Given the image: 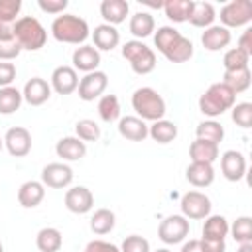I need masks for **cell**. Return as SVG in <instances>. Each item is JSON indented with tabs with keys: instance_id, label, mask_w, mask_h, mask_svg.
<instances>
[{
	"instance_id": "6da1fadb",
	"label": "cell",
	"mask_w": 252,
	"mask_h": 252,
	"mask_svg": "<svg viewBox=\"0 0 252 252\" xmlns=\"http://www.w3.org/2000/svg\"><path fill=\"white\" fill-rule=\"evenodd\" d=\"M154 43L158 51L171 63H185L193 57V41L173 26H159L154 33Z\"/></svg>"
},
{
	"instance_id": "7a4b0ae2",
	"label": "cell",
	"mask_w": 252,
	"mask_h": 252,
	"mask_svg": "<svg viewBox=\"0 0 252 252\" xmlns=\"http://www.w3.org/2000/svg\"><path fill=\"white\" fill-rule=\"evenodd\" d=\"M51 35L61 41V43H71V45H85L87 37L91 35L87 20L75 14H61L55 16L51 22Z\"/></svg>"
},
{
	"instance_id": "3957f363",
	"label": "cell",
	"mask_w": 252,
	"mask_h": 252,
	"mask_svg": "<svg viewBox=\"0 0 252 252\" xmlns=\"http://www.w3.org/2000/svg\"><path fill=\"white\" fill-rule=\"evenodd\" d=\"M236 104V94L220 81V83H213L201 96H199V110L209 116L211 120L224 114L226 110H230Z\"/></svg>"
},
{
	"instance_id": "277c9868",
	"label": "cell",
	"mask_w": 252,
	"mask_h": 252,
	"mask_svg": "<svg viewBox=\"0 0 252 252\" xmlns=\"http://www.w3.org/2000/svg\"><path fill=\"white\" fill-rule=\"evenodd\" d=\"M132 108L136 110L138 118H142L144 122L146 120H150V122L161 120L165 116V110H167L163 96L152 87H140V89L134 91Z\"/></svg>"
},
{
	"instance_id": "5b68a950",
	"label": "cell",
	"mask_w": 252,
	"mask_h": 252,
	"mask_svg": "<svg viewBox=\"0 0 252 252\" xmlns=\"http://www.w3.org/2000/svg\"><path fill=\"white\" fill-rule=\"evenodd\" d=\"M14 39L22 49L37 51L47 41V32L43 24L33 16H22L14 24Z\"/></svg>"
},
{
	"instance_id": "8992f818",
	"label": "cell",
	"mask_w": 252,
	"mask_h": 252,
	"mask_svg": "<svg viewBox=\"0 0 252 252\" xmlns=\"http://www.w3.org/2000/svg\"><path fill=\"white\" fill-rule=\"evenodd\" d=\"M122 57L130 63L136 75H148L156 69V53L140 39H130L122 45Z\"/></svg>"
},
{
	"instance_id": "52a82bcc",
	"label": "cell",
	"mask_w": 252,
	"mask_h": 252,
	"mask_svg": "<svg viewBox=\"0 0 252 252\" xmlns=\"http://www.w3.org/2000/svg\"><path fill=\"white\" fill-rule=\"evenodd\" d=\"M220 26L226 30L242 28L252 22V2L250 0H232L220 8Z\"/></svg>"
},
{
	"instance_id": "ba28073f",
	"label": "cell",
	"mask_w": 252,
	"mask_h": 252,
	"mask_svg": "<svg viewBox=\"0 0 252 252\" xmlns=\"http://www.w3.org/2000/svg\"><path fill=\"white\" fill-rule=\"evenodd\" d=\"M189 236V220L183 215H169L158 226V238L165 244H179Z\"/></svg>"
},
{
	"instance_id": "9c48e42d",
	"label": "cell",
	"mask_w": 252,
	"mask_h": 252,
	"mask_svg": "<svg viewBox=\"0 0 252 252\" xmlns=\"http://www.w3.org/2000/svg\"><path fill=\"white\" fill-rule=\"evenodd\" d=\"M181 215L189 220H201L211 215V199L201 191H187L181 197Z\"/></svg>"
},
{
	"instance_id": "30bf717a",
	"label": "cell",
	"mask_w": 252,
	"mask_h": 252,
	"mask_svg": "<svg viewBox=\"0 0 252 252\" xmlns=\"http://www.w3.org/2000/svg\"><path fill=\"white\" fill-rule=\"evenodd\" d=\"M108 87V75L104 71H91V73H85L83 79H79V98L85 100V102H91L98 96H102V93L106 91Z\"/></svg>"
},
{
	"instance_id": "8fae6325",
	"label": "cell",
	"mask_w": 252,
	"mask_h": 252,
	"mask_svg": "<svg viewBox=\"0 0 252 252\" xmlns=\"http://www.w3.org/2000/svg\"><path fill=\"white\" fill-rule=\"evenodd\" d=\"M41 183L51 189H65L73 183V169L61 161L47 163L41 169Z\"/></svg>"
},
{
	"instance_id": "7c38bea8",
	"label": "cell",
	"mask_w": 252,
	"mask_h": 252,
	"mask_svg": "<svg viewBox=\"0 0 252 252\" xmlns=\"http://www.w3.org/2000/svg\"><path fill=\"white\" fill-rule=\"evenodd\" d=\"M4 146L14 158H24L32 150V134L24 126H14L4 136Z\"/></svg>"
},
{
	"instance_id": "4fadbf2b",
	"label": "cell",
	"mask_w": 252,
	"mask_h": 252,
	"mask_svg": "<svg viewBox=\"0 0 252 252\" xmlns=\"http://www.w3.org/2000/svg\"><path fill=\"white\" fill-rule=\"evenodd\" d=\"M49 85L57 94H71L79 87V75L71 65H59L53 69Z\"/></svg>"
},
{
	"instance_id": "5bb4252c",
	"label": "cell",
	"mask_w": 252,
	"mask_h": 252,
	"mask_svg": "<svg viewBox=\"0 0 252 252\" xmlns=\"http://www.w3.org/2000/svg\"><path fill=\"white\" fill-rule=\"evenodd\" d=\"M93 205H94V197H93L89 187L77 185V187L67 189V193H65V207L71 213L85 215V213H89L93 209Z\"/></svg>"
},
{
	"instance_id": "9a60e30c",
	"label": "cell",
	"mask_w": 252,
	"mask_h": 252,
	"mask_svg": "<svg viewBox=\"0 0 252 252\" xmlns=\"http://www.w3.org/2000/svg\"><path fill=\"white\" fill-rule=\"evenodd\" d=\"M49 96H51V85L41 77H32L22 89V98L30 106H41L43 102L49 100Z\"/></svg>"
},
{
	"instance_id": "2e32d148",
	"label": "cell",
	"mask_w": 252,
	"mask_h": 252,
	"mask_svg": "<svg viewBox=\"0 0 252 252\" xmlns=\"http://www.w3.org/2000/svg\"><path fill=\"white\" fill-rule=\"evenodd\" d=\"M220 171L228 181H240L246 175V158L238 150H226L220 156Z\"/></svg>"
},
{
	"instance_id": "e0dca14e",
	"label": "cell",
	"mask_w": 252,
	"mask_h": 252,
	"mask_svg": "<svg viewBox=\"0 0 252 252\" xmlns=\"http://www.w3.org/2000/svg\"><path fill=\"white\" fill-rule=\"evenodd\" d=\"M100 65V51L94 49V45H79L73 51V69L91 73L96 71Z\"/></svg>"
},
{
	"instance_id": "ac0fdd59",
	"label": "cell",
	"mask_w": 252,
	"mask_h": 252,
	"mask_svg": "<svg viewBox=\"0 0 252 252\" xmlns=\"http://www.w3.org/2000/svg\"><path fill=\"white\" fill-rule=\"evenodd\" d=\"M230 39H232V35H230V30H226L224 26H209L205 32H203V35H201V43H203V47L207 49V51H220V49H224V47H228V43H230Z\"/></svg>"
},
{
	"instance_id": "d6986e66",
	"label": "cell",
	"mask_w": 252,
	"mask_h": 252,
	"mask_svg": "<svg viewBox=\"0 0 252 252\" xmlns=\"http://www.w3.org/2000/svg\"><path fill=\"white\" fill-rule=\"evenodd\" d=\"M45 197V185L41 181H35V179H30V181H24L18 189V203L24 207V209H33L37 207Z\"/></svg>"
},
{
	"instance_id": "ffe728a7",
	"label": "cell",
	"mask_w": 252,
	"mask_h": 252,
	"mask_svg": "<svg viewBox=\"0 0 252 252\" xmlns=\"http://www.w3.org/2000/svg\"><path fill=\"white\" fill-rule=\"evenodd\" d=\"M118 134L130 142H144L148 138V124L138 116H122L118 120Z\"/></svg>"
},
{
	"instance_id": "44dd1931",
	"label": "cell",
	"mask_w": 252,
	"mask_h": 252,
	"mask_svg": "<svg viewBox=\"0 0 252 252\" xmlns=\"http://www.w3.org/2000/svg\"><path fill=\"white\" fill-rule=\"evenodd\" d=\"M91 37H93L94 49H98V51H112L120 43V33L110 24H98L94 28V32L91 33Z\"/></svg>"
},
{
	"instance_id": "7402d4cb",
	"label": "cell",
	"mask_w": 252,
	"mask_h": 252,
	"mask_svg": "<svg viewBox=\"0 0 252 252\" xmlns=\"http://www.w3.org/2000/svg\"><path fill=\"white\" fill-rule=\"evenodd\" d=\"M55 154L57 158H63L65 161H77L85 158L87 154V144L79 140L77 136H65L55 144Z\"/></svg>"
},
{
	"instance_id": "603a6c76",
	"label": "cell",
	"mask_w": 252,
	"mask_h": 252,
	"mask_svg": "<svg viewBox=\"0 0 252 252\" xmlns=\"http://www.w3.org/2000/svg\"><path fill=\"white\" fill-rule=\"evenodd\" d=\"M128 12H130V4L126 0H102L100 2V16L104 24L118 26L126 20Z\"/></svg>"
},
{
	"instance_id": "cb8c5ba5",
	"label": "cell",
	"mask_w": 252,
	"mask_h": 252,
	"mask_svg": "<svg viewBox=\"0 0 252 252\" xmlns=\"http://www.w3.org/2000/svg\"><path fill=\"white\" fill-rule=\"evenodd\" d=\"M185 177L193 187H209L215 181V169L211 163L191 161L185 169Z\"/></svg>"
},
{
	"instance_id": "d4e9b609",
	"label": "cell",
	"mask_w": 252,
	"mask_h": 252,
	"mask_svg": "<svg viewBox=\"0 0 252 252\" xmlns=\"http://www.w3.org/2000/svg\"><path fill=\"white\" fill-rule=\"evenodd\" d=\"M228 220L222 217V215H209L205 219V224H203V240H224L228 236Z\"/></svg>"
},
{
	"instance_id": "484cf974",
	"label": "cell",
	"mask_w": 252,
	"mask_h": 252,
	"mask_svg": "<svg viewBox=\"0 0 252 252\" xmlns=\"http://www.w3.org/2000/svg\"><path fill=\"white\" fill-rule=\"evenodd\" d=\"M189 158L191 161H201V163H215L219 158V146L207 140H195L189 146Z\"/></svg>"
},
{
	"instance_id": "4316f807",
	"label": "cell",
	"mask_w": 252,
	"mask_h": 252,
	"mask_svg": "<svg viewBox=\"0 0 252 252\" xmlns=\"http://www.w3.org/2000/svg\"><path fill=\"white\" fill-rule=\"evenodd\" d=\"M130 33L136 37V39H144L148 35H152L156 32V20L150 12H136L132 18H130Z\"/></svg>"
},
{
	"instance_id": "83f0119b",
	"label": "cell",
	"mask_w": 252,
	"mask_h": 252,
	"mask_svg": "<svg viewBox=\"0 0 252 252\" xmlns=\"http://www.w3.org/2000/svg\"><path fill=\"white\" fill-rule=\"evenodd\" d=\"M35 246L39 252H59L63 246V236L55 226H43L35 236Z\"/></svg>"
},
{
	"instance_id": "f1b7e54d",
	"label": "cell",
	"mask_w": 252,
	"mask_h": 252,
	"mask_svg": "<svg viewBox=\"0 0 252 252\" xmlns=\"http://www.w3.org/2000/svg\"><path fill=\"white\" fill-rule=\"evenodd\" d=\"M222 83H224L234 94L248 91V87H250V83H252L250 67H240V69H234V71H224Z\"/></svg>"
},
{
	"instance_id": "f546056e",
	"label": "cell",
	"mask_w": 252,
	"mask_h": 252,
	"mask_svg": "<svg viewBox=\"0 0 252 252\" xmlns=\"http://www.w3.org/2000/svg\"><path fill=\"white\" fill-rule=\"evenodd\" d=\"M148 136L158 144H169L177 138V126H175V122L161 118L148 126Z\"/></svg>"
},
{
	"instance_id": "4dcf8cb0",
	"label": "cell",
	"mask_w": 252,
	"mask_h": 252,
	"mask_svg": "<svg viewBox=\"0 0 252 252\" xmlns=\"http://www.w3.org/2000/svg\"><path fill=\"white\" fill-rule=\"evenodd\" d=\"M217 18V12H215V6L209 4V2H195L193 4V10H191V16H189V24L195 26V28H203L207 30L209 26H213Z\"/></svg>"
},
{
	"instance_id": "1f68e13d",
	"label": "cell",
	"mask_w": 252,
	"mask_h": 252,
	"mask_svg": "<svg viewBox=\"0 0 252 252\" xmlns=\"http://www.w3.org/2000/svg\"><path fill=\"white\" fill-rule=\"evenodd\" d=\"M193 4H195L193 0H167L163 2V12L173 24H181L189 20Z\"/></svg>"
},
{
	"instance_id": "d6a6232c",
	"label": "cell",
	"mask_w": 252,
	"mask_h": 252,
	"mask_svg": "<svg viewBox=\"0 0 252 252\" xmlns=\"http://www.w3.org/2000/svg\"><path fill=\"white\" fill-rule=\"evenodd\" d=\"M116 224V217L110 209H96L91 217V230L98 236L108 234Z\"/></svg>"
},
{
	"instance_id": "836d02e7",
	"label": "cell",
	"mask_w": 252,
	"mask_h": 252,
	"mask_svg": "<svg viewBox=\"0 0 252 252\" xmlns=\"http://www.w3.org/2000/svg\"><path fill=\"white\" fill-rule=\"evenodd\" d=\"M98 116L104 122H116L120 120V100L116 94H102L98 100Z\"/></svg>"
},
{
	"instance_id": "e575fe53",
	"label": "cell",
	"mask_w": 252,
	"mask_h": 252,
	"mask_svg": "<svg viewBox=\"0 0 252 252\" xmlns=\"http://www.w3.org/2000/svg\"><path fill=\"white\" fill-rule=\"evenodd\" d=\"M22 91H18L16 87H4L0 89V114L8 116L14 114L20 106H22Z\"/></svg>"
},
{
	"instance_id": "d590c367",
	"label": "cell",
	"mask_w": 252,
	"mask_h": 252,
	"mask_svg": "<svg viewBox=\"0 0 252 252\" xmlns=\"http://www.w3.org/2000/svg\"><path fill=\"white\" fill-rule=\"evenodd\" d=\"M195 132H197V138L199 140H207V142H213L217 146L224 138V128L217 120H203V122H199Z\"/></svg>"
},
{
	"instance_id": "8d00e7d4",
	"label": "cell",
	"mask_w": 252,
	"mask_h": 252,
	"mask_svg": "<svg viewBox=\"0 0 252 252\" xmlns=\"http://www.w3.org/2000/svg\"><path fill=\"white\" fill-rule=\"evenodd\" d=\"M228 232L232 234V238L238 242V244H244V242H252V219L250 217H238Z\"/></svg>"
},
{
	"instance_id": "74e56055",
	"label": "cell",
	"mask_w": 252,
	"mask_h": 252,
	"mask_svg": "<svg viewBox=\"0 0 252 252\" xmlns=\"http://www.w3.org/2000/svg\"><path fill=\"white\" fill-rule=\"evenodd\" d=\"M75 134L85 144L87 142H96L100 138V126L94 120H91V118H83V120H79L75 124Z\"/></svg>"
},
{
	"instance_id": "f35d334b",
	"label": "cell",
	"mask_w": 252,
	"mask_h": 252,
	"mask_svg": "<svg viewBox=\"0 0 252 252\" xmlns=\"http://www.w3.org/2000/svg\"><path fill=\"white\" fill-rule=\"evenodd\" d=\"M248 61H250V55H246L238 47H232L224 53L222 67H224V71H234V69H240V67H248Z\"/></svg>"
},
{
	"instance_id": "ab89813d",
	"label": "cell",
	"mask_w": 252,
	"mask_h": 252,
	"mask_svg": "<svg viewBox=\"0 0 252 252\" xmlns=\"http://www.w3.org/2000/svg\"><path fill=\"white\" fill-rule=\"evenodd\" d=\"M232 122L240 128H250L252 126V104L250 102H236L232 108Z\"/></svg>"
},
{
	"instance_id": "60d3db41",
	"label": "cell",
	"mask_w": 252,
	"mask_h": 252,
	"mask_svg": "<svg viewBox=\"0 0 252 252\" xmlns=\"http://www.w3.org/2000/svg\"><path fill=\"white\" fill-rule=\"evenodd\" d=\"M22 10V0H0V22L16 24Z\"/></svg>"
},
{
	"instance_id": "b9f144b4",
	"label": "cell",
	"mask_w": 252,
	"mask_h": 252,
	"mask_svg": "<svg viewBox=\"0 0 252 252\" xmlns=\"http://www.w3.org/2000/svg\"><path fill=\"white\" fill-rule=\"evenodd\" d=\"M120 252H150V242L140 234H130L122 240Z\"/></svg>"
},
{
	"instance_id": "7bdbcfd3",
	"label": "cell",
	"mask_w": 252,
	"mask_h": 252,
	"mask_svg": "<svg viewBox=\"0 0 252 252\" xmlns=\"http://www.w3.org/2000/svg\"><path fill=\"white\" fill-rule=\"evenodd\" d=\"M37 6L41 12L45 14H53V16H61L65 12V8L69 6L67 0H37Z\"/></svg>"
},
{
	"instance_id": "ee69618b",
	"label": "cell",
	"mask_w": 252,
	"mask_h": 252,
	"mask_svg": "<svg viewBox=\"0 0 252 252\" xmlns=\"http://www.w3.org/2000/svg\"><path fill=\"white\" fill-rule=\"evenodd\" d=\"M22 47L18 45L16 39H10V41H0V61H12L20 55Z\"/></svg>"
},
{
	"instance_id": "f6af8a7d",
	"label": "cell",
	"mask_w": 252,
	"mask_h": 252,
	"mask_svg": "<svg viewBox=\"0 0 252 252\" xmlns=\"http://www.w3.org/2000/svg\"><path fill=\"white\" fill-rule=\"evenodd\" d=\"M16 79V65L10 61H0V89L12 87Z\"/></svg>"
},
{
	"instance_id": "bcb514c9",
	"label": "cell",
	"mask_w": 252,
	"mask_h": 252,
	"mask_svg": "<svg viewBox=\"0 0 252 252\" xmlns=\"http://www.w3.org/2000/svg\"><path fill=\"white\" fill-rule=\"evenodd\" d=\"M83 252H120V248L116 244H112V242H106V240L96 238V240H91L85 246Z\"/></svg>"
},
{
	"instance_id": "7dc6e473",
	"label": "cell",
	"mask_w": 252,
	"mask_h": 252,
	"mask_svg": "<svg viewBox=\"0 0 252 252\" xmlns=\"http://www.w3.org/2000/svg\"><path fill=\"white\" fill-rule=\"evenodd\" d=\"M240 51H244L246 55H252V28H246L242 32V35L238 37V45Z\"/></svg>"
},
{
	"instance_id": "c3c4849f",
	"label": "cell",
	"mask_w": 252,
	"mask_h": 252,
	"mask_svg": "<svg viewBox=\"0 0 252 252\" xmlns=\"http://www.w3.org/2000/svg\"><path fill=\"white\" fill-rule=\"evenodd\" d=\"M201 246H203V252H224L226 250L224 240L217 242V240H203L201 238Z\"/></svg>"
},
{
	"instance_id": "681fc988",
	"label": "cell",
	"mask_w": 252,
	"mask_h": 252,
	"mask_svg": "<svg viewBox=\"0 0 252 252\" xmlns=\"http://www.w3.org/2000/svg\"><path fill=\"white\" fill-rule=\"evenodd\" d=\"M14 39V24L0 22V41H10Z\"/></svg>"
},
{
	"instance_id": "f907efd6",
	"label": "cell",
	"mask_w": 252,
	"mask_h": 252,
	"mask_svg": "<svg viewBox=\"0 0 252 252\" xmlns=\"http://www.w3.org/2000/svg\"><path fill=\"white\" fill-rule=\"evenodd\" d=\"M181 252H203V246H201V238H191V240L183 242V246H181Z\"/></svg>"
},
{
	"instance_id": "816d5d0a",
	"label": "cell",
	"mask_w": 252,
	"mask_h": 252,
	"mask_svg": "<svg viewBox=\"0 0 252 252\" xmlns=\"http://www.w3.org/2000/svg\"><path fill=\"white\" fill-rule=\"evenodd\" d=\"M236 252H252V242H244V244H240Z\"/></svg>"
},
{
	"instance_id": "f5cc1de1",
	"label": "cell",
	"mask_w": 252,
	"mask_h": 252,
	"mask_svg": "<svg viewBox=\"0 0 252 252\" xmlns=\"http://www.w3.org/2000/svg\"><path fill=\"white\" fill-rule=\"evenodd\" d=\"M156 252H171V250H169V248H158Z\"/></svg>"
},
{
	"instance_id": "db71d44e",
	"label": "cell",
	"mask_w": 252,
	"mask_h": 252,
	"mask_svg": "<svg viewBox=\"0 0 252 252\" xmlns=\"http://www.w3.org/2000/svg\"><path fill=\"white\" fill-rule=\"evenodd\" d=\"M2 148H4V138H0V152H2Z\"/></svg>"
},
{
	"instance_id": "11a10c76",
	"label": "cell",
	"mask_w": 252,
	"mask_h": 252,
	"mask_svg": "<svg viewBox=\"0 0 252 252\" xmlns=\"http://www.w3.org/2000/svg\"><path fill=\"white\" fill-rule=\"evenodd\" d=\"M0 252H4V244L2 242H0Z\"/></svg>"
}]
</instances>
